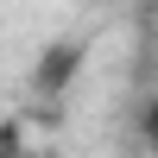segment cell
I'll use <instances>...</instances> for the list:
<instances>
[{
  "mask_svg": "<svg viewBox=\"0 0 158 158\" xmlns=\"http://www.w3.org/2000/svg\"><path fill=\"white\" fill-rule=\"evenodd\" d=\"M139 127H146V146L158 152V89H152V101H146V114H139Z\"/></svg>",
  "mask_w": 158,
  "mask_h": 158,
  "instance_id": "obj_1",
  "label": "cell"
},
{
  "mask_svg": "<svg viewBox=\"0 0 158 158\" xmlns=\"http://www.w3.org/2000/svg\"><path fill=\"white\" fill-rule=\"evenodd\" d=\"M0 158H19V120L0 127Z\"/></svg>",
  "mask_w": 158,
  "mask_h": 158,
  "instance_id": "obj_2",
  "label": "cell"
}]
</instances>
